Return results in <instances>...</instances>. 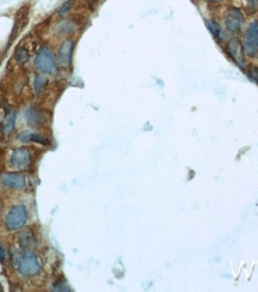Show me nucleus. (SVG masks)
I'll use <instances>...</instances> for the list:
<instances>
[{
  "label": "nucleus",
  "instance_id": "1",
  "mask_svg": "<svg viewBox=\"0 0 258 292\" xmlns=\"http://www.w3.org/2000/svg\"><path fill=\"white\" fill-rule=\"evenodd\" d=\"M11 261L13 268L23 277H36L41 273V261L37 255L29 249L11 250Z\"/></svg>",
  "mask_w": 258,
  "mask_h": 292
},
{
  "label": "nucleus",
  "instance_id": "2",
  "mask_svg": "<svg viewBox=\"0 0 258 292\" xmlns=\"http://www.w3.org/2000/svg\"><path fill=\"white\" fill-rule=\"evenodd\" d=\"M36 70L44 76H55L59 71V62L55 58V54L48 46H42L35 55Z\"/></svg>",
  "mask_w": 258,
  "mask_h": 292
},
{
  "label": "nucleus",
  "instance_id": "3",
  "mask_svg": "<svg viewBox=\"0 0 258 292\" xmlns=\"http://www.w3.org/2000/svg\"><path fill=\"white\" fill-rule=\"evenodd\" d=\"M28 222V209L23 205H16L8 211L5 225L8 231H17Z\"/></svg>",
  "mask_w": 258,
  "mask_h": 292
},
{
  "label": "nucleus",
  "instance_id": "4",
  "mask_svg": "<svg viewBox=\"0 0 258 292\" xmlns=\"http://www.w3.org/2000/svg\"><path fill=\"white\" fill-rule=\"evenodd\" d=\"M10 166L17 170H28L33 166V155L28 147L13 150L10 157Z\"/></svg>",
  "mask_w": 258,
  "mask_h": 292
},
{
  "label": "nucleus",
  "instance_id": "5",
  "mask_svg": "<svg viewBox=\"0 0 258 292\" xmlns=\"http://www.w3.org/2000/svg\"><path fill=\"white\" fill-rule=\"evenodd\" d=\"M244 50L249 56H256L258 53V22L249 25L244 35Z\"/></svg>",
  "mask_w": 258,
  "mask_h": 292
},
{
  "label": "nucleus",
  "instance_id": "6",
  "mask_svg": "<svg viewBox=\"0 0 258 292\" xmlns=\"http://www.w3.org/2000/svg\"><path fill=\"white\" fill-rule=\"evenodd\" d=\"M73 49H74V41L71 39L65 40L59 47L58 62L65 70H70L73 61Z\"/></svg>",
  "mask_w": 258,
  "mask_h": 292
},
{
  "label": "nucleus",
  "instance_id": "7",
  "mask_svg": "<svg viewBox=\"0 0 258 292\" xmlns=\"http://www.w3.org/2000/svg\"><path fill=\"white\" fill-rule=\"evenodd\" d=\"M24 119L31 128H42L47 123V115L36 106H29L25 109Z\"/></svg>",
  "mask_w": 258,
  "mask_h": 292
},
{
  "label": "nucleus",
  "instance_id": "8",
  "mask_svg": "<svg viewBox=\"0 0 258 292\" xmlns=\"http://www.w3.org/2000/svg\"><path fill=\"white\" fill-rule=\"evenodd\" d=\"M0 181L6 188L13 191H22L27 186V177L21 172H2Z\"/></svg>",
  "mask_w": 258,
  "mask_h": 292
},
{
  "label": "nucleus",
  "instance_id": "9",
  "mask_svg": "<svg viewBox=\"0 0 258 292\" xmlns=\"http://www.w3.org/2000/svg\"><path fill=\"white\" fill-rule=\"evenodd\" d=\"M225 23L229 33H238L242 29L244 23V16L242 11L235 7L229 8L227 15H226Z\"/></svg>",
  "mask_w": 258,
  "mask_h": 292
},
{
  "label": "nucleus",
  "instance_id": "10",
  "mask_svg": "<svg viewBox=\"0 0 258 292\" xmlns=\"http://www.w3.org/2000/svg\"><path fill=\"white\" fill-rule=\"evenodd\" d=\"M227 50L233 60L240 69H244L245 66V60H244V48L238 39H231L227 43Z\"/></svg>",
  "mask_w": 258,
  "mask_h": 292
},
{
  "label": "nucleus",
  "instance_id": "11",
  "mask_svg": "<svg viewBox=\"0 0 258 292\" xmlns=\"http://www.w3.org/2000/svg\"><path fill=\"white\" fill-rule=\"evenodd\" d=\"M18 140L22 141V143H36L41 144V145H50L52 141L50 139L47 137V135L42 134V133L38 132H30V131H24L21 132L18 134Z\"/></svg>",
  "mask_w": 258,
  "mask_h": 292
},
{
  "label": "nucleus",
  "instance_id": "12",
  "mask_svg": "<svg viewBox=\"0 0 258 292\" xmlns=\"http://www.w3.org/2000/svg\"><path fill=\"white\" fill-rule=\"evenodd\" d=\"M18 242L22 249H29V250H33L37 246V240H36L35 234L31 230L21 232L18 236Z\"/></svg>",
  "mask_w": 258,
  "mask_h": 292
},
{
  "label": "nucleus",
  "instance_id": "13",
  "mask_svg": "<svg viewBox=\"0 0 258 292\" xmlns=\"http://www.w3.org/2000/svg\"><path fill=\"white\" fill-rule=\"evenodd\" d=\"M48 86V78L42 73L39 75L34 76V82H33V89L34 93H35L37 97L43 96V93L46 92Z\"/></svg>",
  "mask_w": 258,
  "mask_h": 292
},
{
  "label": "nucleus",
  "instance_id": "14",
  "mask_svg": "<svg viewBox=\"0 0 258 292\" xmlns=\"http://www.w3.org/2000/svg\"><path fill=\"white\" fill-rule=\"evenodd\" d=\"M16 120H17V112L12 110V112L7 113L6 118H5L4 125H2V132L5 134H11L13 129L16 127Z\"/></svg>",
  "mask_w": 258,
  "mask_h": 292
},
{
  "label": "nucleus",
  "instance_id": "15",
  "mask_svg": "<svg viewBox=\"0 0 258 292\" xmlns=\"http://www.w3.org/2000/svg\"><path fill=\"white\" fill-rule=\"evenodd\" d=\"M15 59H16V62L18 65H25L28 61H29L30 59V54H29V50H28V48L25 47H18L17 48L16 53H15Z\"/></svg>",
  "mask_w": 258,
  "mask_h": 292
},
{
  "label": "nucleus",
  "instance_id": "16",
  "mask_svg": "<svg viewBox=\"0 0 258 292\" xmlns=\"http://www.w3.org/2000/svg\"><path fill=\"white\" fill-rule=\"evenodd\" d=\"M207 24H208L209 30H211V33L213 34V35H214V38H217V39L222 38V30H221V27L218 22L211 21V22H208Z\"/></svg>",
  "mask_w": 258,
  "mask_h": 292
},
{
  "label": "nucleus",
  "instance_id": "17",
  "mask_svg": "<svg viewBox=\"0 0 258 292\" xmlns=\"http://www.w3.org/2000/svg\"><path fill=\"white\" fill-rule=\"evenodd\" d=\"M71 6H72V0H69V1L65 2V4L62 5L60 8H59V15H60V16L66 15V13L70 11Z\"/></svg>",
  "mask_w": 258,
  "mask_h": 292
},
{
  "label": "nucleus",
  "instance_id": "18",
  "mask_svg": "<svg viewBox=\"0 0 258 292\" xmlns=\"http://www.w3.org/2000/svg\"><path fill=\"white\" fill-rule=\"evenodd\" d=\"M53 290L55 291H70L69 286L65 284L64 282H56L55 284L53 285Z\"/></svg>",
  "mask_w": 258,
  "mask_h": 292
},
{
  "label": "nucleus",
  "instance_id": "19",
  "mask_svg": "<svg viewBox=\"0 0 258 292\" xmlns=\"http://www.w3.org/2000/svg\"><path fill=\"white\" fill-rule=\"evenodd\" d=\"M249 78H250L251 81H254L255 83L258 84V69L257 67H251V69L249 70Z\"/></svg>",
  "mask_w": 258,
  "mask_h": 292
},
{
  "label": "nucleus",
  "instance_id": "20",
  "mask_svg": "<svg viewBox=\"0 0 258 292\" xmlns=\"http://www.w3.org/2000/svg\"><path fill=\"white\" fill-rule=\"evenodd\" d=\"M246 2H248V7L251 11H256L258 8V0H246Z\"/></svg>",
  "mask_w": 258,
  "mask_h": 292
},
{
  "label": "nucleus",
  "instance_id": "21",
  "mask_svg": "<svg viewBox=\"0 0 258 292\" xmlns=\"http://www.w3.org/2000/svg\"><path fill=\"white\" fill-rule=\"evenodd\" d=\"M6 257H7L6 249H5L2 246H0V262L4 263L5 261H6Z\"/></svg>",
  "mask_w": 258,
  "mask_h": 292
},
{
  "label": "nucleus",
  "instance_id": "22",
  "mask_svg": "<svg viewBox=\"0 0 258 292\" xmlns=\"http://www.w3.org/2000/svg\"><path fill=\"white\" fill-rule=\"evenodd\" d=\"M211 1H213V2H220V1H222V0H211Z\"/></svg>",
  "mask_w": 258,
  "mask_h": 292
}]
</instances>
